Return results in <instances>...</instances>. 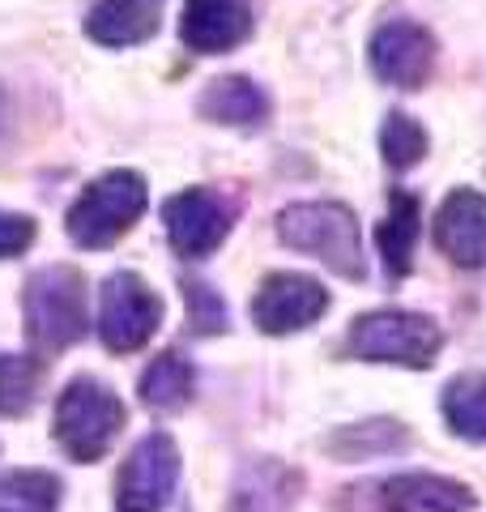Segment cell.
Returning a JSON list of instances; mask_svg holds the SVG:
<instances>
[{
	"mask_svg": "<svg viewBox=\"0 0 486 512\" xmlns=\"http://www.w3.org/2000/svg\"><path fill=\"white\" fill-rule=\"evenodd\" d=\"M278 239L286 248L316 256L320 265H329L333 274L346 282H363V274H367L359 218H354V210L342 201L286 205L278 214Z\"/></svg>",
	"mask_w": 486,
	"mask_h": 512,
	"instance_id": "cell-1",
	"label": "cell"
},
{
	"mask_svg": "<svg viewBox=\"0 0 486 512\" xmlns=\"http://www.w3.org/2000/svg\"><path fill=\"white\" fill-rule=\"evenodd\" d=\"M150 205V188L145 175L133 167L103 171L99 180H90L77 192V201L64 214V231L77 248H111L137 227V218Z\"/></svg>",
	"mask_w": 486,
	"mask_h": 512,
	"instance_id": "cell-2",
	"label": "cell"
},
{
	"mask_svg": "<svg viewBox=\"0 0 486 512\" xmlns=\"http://www.w3.org/2000/svg\"><path fill=\"white\" fill-rule=\"evenodd\" d=\"M26 333L39 350H64L86 338L90 312H86V278L73 265H43L30 274L22 291Z\"/></svg>",
	"mask_w": 486,
	"mask_h": 512,
	"instance_id": "cell-3",
	"label": "cell"
},
{
	"mask_svg": "<svg viewBox=\"0 0 486 512\" xmlns=\"http://www.w3.org/2000/svg\"><path fill=\"white\" fill-rule=\"evenodd\" d=\"M128 410L111 384L77 376L56 397V440L73 461H99L124 431Z\"/></svg>",
	"mask_w": 486,
	"mask_h": 512,
	"instance_id": "cell-4",
	"label": "cell"
},
{
	"mask_svg": "<svg viewBox=\"0 0 486 512\" xmlns=\"http://www.w3.org/2000/svg\"><path fill=\"white\" fill-rule=\"evenodd\" d=\"M346 346L367 363H401V367H431L444 346V333L431 316L405 308H376L350 325Z\"/></svg>",
	"mask_w": 486,
	"mask_h": 512,
	"instance_id": "cell-5",
	"label": "cell"
},
{
	"mask_svg": "<svg viewBox=\"0 0 486 512\" xmlns=\"http://www.w3.org/2000/svg\"><path fill=\"white\" fill-rule=\"evenodd\" d=\"M162 299L133 269H116L99 291V338L116 355H133L158 333Z\"/></svg>",
	"mask_w": 486,
	"mask_h": 512,
	"instance_id": "cell-6",
	"label": "cell"
},
{
	"mask_svg": "<svg viewBox=\"0 0 486 512\" xmlns=\"http://www.w3.org/2000/svg\"><path fill=\"white\" fill-rule=\"evenodd\" d=\"M235 214H239V205L226 192L197 184V188H184L175 197H167L162 227H167V239L175 252L188 256V261H201V256L218 252L226 244V235L235 227Z\"/></svg>",
	"mask_w": 486,
	"mask_h": 512,
	"instance_id": "cell-7",
	"label": "cell"
},
{
	"mask_svg": "<svg viewBox=\"0 0 486 512\" xmlns=\"http://www.w3.org/2000/svg\"><path fill=\"white\" fill-rule=\"evenodd\" d=\"M175 483H180V448L167 431H150L145 440H137L120 470L116 512H158L171 500Z\"/></svg>",
	"mask_w": 486,
	"mask_h": 512,
	"instance_id": "cell-8",
	"label": "cell"
},
{
	"mask_svg": "<svg viewBox=\"0 0 486 512\" xmlns=\"http://www.w3.org/2000/svg\"><path fill=\"white\" fill-rule=\"evenodd\" d=\"M371 73L384 86L397 90H423L435 73V35L423 22H384L371 35Z\"/></svg>",
	"mask_w": 486,
	"mask_h": 512,
	"instance_id": "cell-9",
	"label": "cell"
},
{
	"mask_svg": "<svg viewBox=\"0 0 486 512\" xmlns=\"http://www.w3.org/2000/svg\"><path fill=\"white\" fill-rule=\"evenodd\" d=\"M329 312V291L307 278V274H295V269H278L269 274L261 286H256V299H252V320L261 333H295V329H307Z\"/></svg>",
	"mask_w": 486,
	"mask_h": 512,
	"instance_id": "cell-10",
	"label": "cell"
},
{
	"mask_svg": "<svg viewBox=\"0 0 486 512\" xmlns=\"http://www.w3.org/2000/svg\"><path fill=\"white\" fill-rule=\"evenodd\" d=\"M435 248L452 265L486 269V197L478 188H452L431 222Z\"/></svg>",
	"mask_w": 486,
	"mask_h": 512,
	"instance_id": "cell-11",
	"label": "cell"
},
{
	"mask_svg": "<svg viewBox=\"0 0 486 512\" xmlns=\"http://www.w3.org/2000/svg\"><path fill=\"white\" fill-rule=\"evenodd\" d=\"M252 35V0H184L180 39L197 56H222Z\"/></svg>",
	"mask_w": 486,
	"mask_h": 512,
	"instance_id": "cell-12",
	"label": "cell"
},
{
	"mask_svg": "<svg viewBox=\"0 0 486 512\" xmlns=\"http://www.w3.org/2000/svg\"><path fill=\"white\" fill-rule=\"evenodd\" d=\"M167 0H94L86 13V35L99 47H137L150 43L162 26Z\"/></svg>",
	"mask_w": 486,
	"mask_h": 512,
	"instance_id": "cell-13",
	"label": "cell"
},
{
	"mask_svg": "<svg viewBox=\"0 0 486 512\" xmlns=\"http://www.w3.org/2000/svg\"><path fill=\"white\" fill-rule=\"evenodd\" d=\"M197 111L201 120L209 124H226V128H261L269 120V94L243 73H231V77H214L201 99H197Z\"/></svg>",
	"mask_w": 486,
	"mask_h": 512,
	"instance_id": "cell-14",
	"label": "cell"
},
{
	"mask_svg": "<svg viewBox=\"0 0 486 512\" xmlns=\"http://www.w3.org/2000/svg\"><path fill=\"white\" fill-rule=\"evenodd\" d=\"M380 508L384 512H465L474 508V495H469V487L440 474H397L380 483Z\"/></svg>",
	"mask_w": 486,
	"mask_h": 512,
	"instance_id": "cell-15",
	"label": "cell"
},
{
	"mask_svg": "<svg viewBox=\"0 0 486 512\" xmlns=\"http://www.w3.org/2000/svg\"><path fill=\"white\" fill-rule=\"evenodd\" d=\"M295 495H299V474L286 470L282 461L261 457L235 474L231 508L226 512H290Z\"/></svg>",
	"mask_w": 486,
	"mask_h": 512,
	"instance_id": "cell-16",
	"label": "cell"
},
{
	"mask_svg": "<svg viewBox=\"0 0 486 512\" xmlns=\"http://www.w3.org/2000/svg\"><path fill=\"white\" fill-rule=\"evenodd\" d=\"M418 231H423V205L414 192H393L388 197V214L376 227V248L384 256V274L388 278H405L414 265V248H418Z\"/></svg>",
	"mask_w": 486,
	"mask_h": 512,
	"instance_id": "cell-17",
	"label": "cell"
},
{
	"mask_svg": "<svg viewBox=\"0 0 486 512\" xmlns=\"http://www.w3.org/2000/svg\"><path fill=\"white\" fill-rule=\"evenodd\" d=\"M192 384H197L192 363L184 355H175V350H167V355H158L141 372V402L150 410H158V414H175V410L188 406Z\"/></svg>",
	"mask_w": 486,
	"mask_h": 512,
	"instance_id": "cell-18",
	"label": "cell"
},
{
	"mask_svg": "<svg viewBox=\"0 0 486 512\" xmlns=\"http://www.w3.org/2000/svg\"><path fill=\"white\" fill-rule=\"evenodd\" d=\"M444 419L465 440H486V376L469 372L448 380L444 389Z\"/></svg>",
	"mask_w": 486,
	"mask_h": 512,
	"instance_id": "cell-19",
	"label": "cell"
},
{
	"mask_svg": "<svg viewBox=\"0 0 486 512\" xmlns=\"http://www.w3.org/2000/svg\"><path fill=\"white\" fill-rule=\"evenodd\" d=\"M60 478L47 470H9L0 474V512H56Z\"/></svg>",
	"mask_w": 486,
	"mask_h": 512,
	"instance_id": "cell-20",
	"label": "cell"
},
{
	"mask_svg": "<svg viewBox=\"0 0 486 512\" xmlns=\"http://www.w3.org/2000/svg\"><path fill=\"white\" fill-rule=\"evenodd\" d=\"M380 154H384V163L393 171L418 167L423 163V154H427V128L418 124L414 116H405V111H388L384 128H380Z\"/></svg>",
	"mask_w": 486,
	"mask_h": 512,
	"instance_id": "cell-21",
	"label": "cell"
},
{
	"mask_svg": "<svg viewBox=\"0 0 486 512\" xmlns=\"http://www.w3.org/2000/svg\"><path fill=\"white\" fill-rule=\"evenodd\" d=\"M39 363L26 355H0V419H22L39 397Z\"/></svg>",
	"mask_w": 486,
	"mask_h": 512,
	"instance_id": "cell-22",
	"label": "cell"
},
{
	"mask_svg": "<svg viewBox=\"0 0 486 512\" xmlns=\"http://www.w3.org/2000/svg\"><path fill=\"white\" fill-rule=\"evenodd\" d=\"M410 444V431L393 419H376V423H359V427H346L342 436L333 440V453H342L350 461L371 457V453H393V448Z\"/></svg>",
	"mask_w": 486,
	"mask_h": 512,
	"instance_id": "cell-23",
	"label": "cell"
},
{
	"mask_svg": "<svg viewBox=\"0 0 486 512\" xmlns=\"http://www.w3.org/2000/svg\"><path fill=\"white\" fill-rule=\"evenodd\" d=\"M188 299V329L192 333H222L226 329V303L209 282H184Z\"/></svg>",
	"mask_w": 486,
	"mask_h": 512,
	"instance_id": "cell-24",
	"label": "cell"
},
{
	"mask_svg": "<svg viewBox=\"0 0 486 512\" xmlns=\"http://www.w3.org/2000/svg\"><path fill=\"white\" fill-rule=\"evenodd\" d=\"M30 244H35V218L0 210V261H9V256H22Z\"/></svg>",
	"mask_w": 486,
	"mask_h": 512,
	"instance_id": "cell-25",
	"label": "cell"
},
{
	"mask_svg": "<svg viewBox=\"0 0 486 512\" xmlns=\"http://www.w3.org/2000/svg\"><path fill=\"white\" fill-rule=\"evenodd\" d=\"M13 111H9V94H5V86H0V141H5L9 137V128H13Z\"/></svg>",
	"mask_w": 486,
	"mask_h": 512,
	"instance_id": "cell-26",
	"label": "cell"
}]
</instances>
